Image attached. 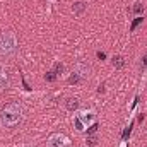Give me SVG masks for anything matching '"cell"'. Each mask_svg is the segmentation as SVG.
<instances>
[{"instance_id":"cell-1","label":"cell","mask_w":147,"mask_h":147,"mask_svg":"<svg viewBox=\"0 0 147 147\" xmlns=\"http://www.w3.org/2000/svg\"><path fill=\"white\" fill-rule=\"evenodd\" d=\"M24 120V108L19 103H9L0 110V128L12 130Z\"/></svg>"},{"instance_id":"cell-2","label":"cell","mask_w":147,"mask_h":147,"mask_svg":"<svg viewBox=\"0 0 147 147\" xmlns=\"http://www.w3.org/2000/svg\"><path fill=\"white\" fill-rule=\"evenodd\" d=\"M96 118H98V115L94 110H80L74 116V127L77 132H84L89 125L96 123Z\"/></svg>"},{"instance_id":"cell-3","label":"cell","mask_w":147,"mask_h":147,"mask_svg":"<svg viewBox=\"0 0 147 147\" xmlns=\"http://www.w3.org/2000/svg\"><path fill=\"white\" fill-rule=\"evenodd\" d=\"M17 51V38L14 33H0V57H10Z\"/></svg>"},{"instance_id":"cell-4","label":"cell","mask_w":147,"mask_h":147,"mask_svg":"<svg viewBox=\"0 0 147 147\" xmlns=\"http://www.w3.org/2000/svg\"><path fill=\"white\" fill-rule=\"evenodd\" d=\"M46 147H70V139L65 134H53L46 140Z\"/></svg>"},{"instance_id":"cell-5","label":"cell","mask_w":147,"mask_h":147,"mask_svg":"<svg viewBox=\"0 0 147 147\" xmlns=\"http://www.w3.org/2000/svg\"><path fill=\"white\" fill-rule=\"evenodd\" d=\"M74 72H77L82 79H86V77L91 75V67H89L87 63H84V62H77L75 67H74Z\"/></svg>"},{"instance_id":"cell-6","label":"cell","mask_w":147,"mask_h":147,"mask_svg":"<svg viewBox=\"0 0 147 147\" xmlns=\"http://www.w3.org/2000/svg\"><path fill=\"white\" fill-rule=\"evenodd\" d=\"M87 9V3L86 2H75L72 5V12L75 16H80V14H84V10Z\"/></svg>"},{"instance_id":"cell-7","label":"cell","mask_w":147,"mask_h":147,"mask_svg":"<svg viewBox=\"0 0 147 147\" xmlns=\"http://www.w3.org/2000/svg\"><path fill=\"white\" fill-rule=\"evenodd\" d=\"M79 105H80V101H79L77 98H69L67 103H65V108L69 111H77L79 110Z\"/></svg>"},{"instance_id":"cell-8","label":"cell","mask_w":147,"mask_h":147,"mask_svg":"<svg viewBox=\"0 0 147 147\" xmlns=\"http://www.w3.org/2000/svg\"><path fill=\"white\" fill-rule=\"evenodd\" d=\"M123 65H125V58L121 55H115L113 57V67L115 69H123Z\"/></svg>"},{"instance_id":"cell-9","label":"cell","mask_w":147,"mask_h":147,"mask_svg":"<svg viewBox=\"0 0 147 147\" xmlns=\"http://www.w3.org/2000/svg\"><path fill=\"white\" fill-rule=\"evenodd\" d=\"M142 22H144V17H142V16H137V17L134 19V22H132V26H130V31L134 33V31H135V29H137V28H139V26H140Z\"/></svg>"},{"instance_id":"cell-10","label":"cell","mask_w":147,"mask_h":147,"mask_svg":"<svg viewBox=\"0 0 147 147\" xmlns=\"http://www.w3.org/2000/svg\"><path fill=\"white\" fill-rule=\"evenodd\" d=\"M80 80H82V77L77 72H72V75L69 77V84H77V82H80Z\"/></svg>"},{"instance_id":"cell-11","label":"cell","mask_w":147,"mask_h":147,"mask_svg":"<svg viewBox=\"0 0 147 147\" xmlns=\"http://www.w3.org/2000/svg\"><path fill=\"white\" fill-rule=\"evenodd\" d=\"M98 128H99V123H98V121H96V123H92V125H89V127H87V135L96 134V132H98Z\"/></svg>"},{"instance_id":"cell-12","label":"cell","mask_w":147,"mask_h":147,"mask_svg":"<svg viewBox=\"0 0 147 147\" xmlns=\"http://www.w3.org/2000/svg\"><path fill=\"white\" fill-rule=\"evenodd\" d=\"M135 14H142L144 12V5L140 3V2H137V3H134V9H132Z\"/></svg>"},{"instance_id":"cell-13","label":"cell","mask_w":147,"mask_h":147,"mask_svg":"<svg viewBox=\"0 0 147 147\" xmlns=\"http://www.w3.org/2000/svg\"><path fill=\"white\" fill-rule=\"evenodd\" d=\"M45 79H46L48 82H55V80H57V74L53 72V70H51V72H46V75H45Z\"/></svg>"},{"instance_id":"cell-14","label":"cell","mask_w":147,"mask_h":147,"mask_svg":"<svg viewBox=\"0 0 147 147\" xmlns=\"http://www.w3.org/2000/svg\"><path fill=\"white\" fill-rule=\"evenodd\" d=\"M65 70V67H63V63H55V70L53 72L57 74V75H60V74H63Z\"/></svg>"},{"instance_id":"cell-15","label":"cell","mask_w":147,"mask_h":147,"mask_svg":"<svg viewBox=\"0 0 147 147\" xmlns=\"http://www.w3.org/2000/svg\"><path fill=\"white\" fill-rule=\"evenodd\" d=\"M87 144H89V146H96V144H98V137H91V135H87Z\"/></svg>"},{"instance_id":"cell-16","label":"cell","mask_w":147,"mask_h":147,"mask_svg":"<svg viewBox=\"0 0 147 147\" xmlns=\"http://www.w3.org/2000/svg\"><path fill=\"white\" fill-rule=\"evenodd\" d=\"M96 57H98L99 60H105V58H106V53H105V51H98V53H96Z\"/></svg>"},{"instance_id":"cell-17","label":"cell","mask_w":147,"mask_h":147,"mask_svg":"<svg viewBox=\"0 0 147 147\" xmlns=\"http://www.w3.org/2000/svg\"><path fill=\"white\" fill-rule=\"evenodd\" d=\"M105 87H106V84H101V86L98 87V94H103V92H105Z\"/></svg>"}]
</instances>
